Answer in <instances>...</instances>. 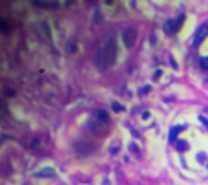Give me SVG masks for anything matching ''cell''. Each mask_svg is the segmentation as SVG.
Returning a JSON list of instances; mask_svg holds the SVG:
<instances>
[{
  "mask_svg": "<svg viewBox=\"0 0 208 185\" xmlns=\"http://www.w3.org/2000/svg\"><path fill=\"white\" fill-rule=\"evenodd\" d=\"M76 51V44H75V42H70V44H68V52H75Z\"/></svg>",
  "mask_w": 208,
  "mask_h": 185,
  "instance_id": "cell-20",
  "label": "cell"
},
{
  "mask_svg": "<svg viewBox=\"0 0 208 185\" xmlns=\"http://www.w3.org/2000/svg\"><path fill=\"white\" fill-rule=\"evenodd\" d=\"M5 96H15V91L13 89H5Z\"/></svg>",
  "mask_w": 208,
  "mask_h": 185,
  "instance_id": "cell-25",
  "label": "cell"
},
{
  "mask_svg": "<svg viewBox=\"0 0 208 185\" xmlns=\"http://www.w3.org/2000/svg\"><path fill=\"white\" fill-rule=\"evenodd\" d=\"M34 175H36V177H41V179H49V177H54V175H55V170H54L52 167H44V169L38 170Z\"/></svg>",
  "mask_w": 208,
  "mask_h": 185,
  "instance_id": "cell-10",
  "label": "cell"
},
{
  "mask_svg": "<svg viewBox=\"0 0 208 185\" xmlns=\"http://www.w3.org/2000/svg\"><path fill=\"white\" fill-rule=\"evenodd\" d=\"M88 2H95V0H88Z\"/></svg>",
  "mask_w": 208,
  "mask_h": 185,
  "instance_id": "cell-33",
  "label": "cell"
},
{
  "mask_svg": "<svg viewBox=\"0 0 208 185\" xmlns=\"http://www.w3.org/2000/svg\"><path fill=\"white\" fill-rule=\"evenodd\" d=\"M200 120H202V122L205 124V127L208 129V119H205V117H200Z\"/></svg>",
  "mask_w": 208,
  "mask_h": 185,
  "instance_id": "cell-27",
  "label": "cell"
},
{
  "mask_svg": "<svg viewBox=\"0 0 208 185\" xmlns=\"http://www.w3.org/2000/svg\"><path fill=\"white\" fill-rule=\"evenodd\" d=\"M39 28H41V31H42V38H44L46 41H51L52 36H51V28H49L47 21H41V23H39Z\"/></svg>",
  "mask_w": 208,
  "mask_h": 185,
  "instance_id": "cell-11",
  "label": "cell"
},
{
  "mask_svg": "<svg viewBox=\"0 0 208 185\" xmlns=\"http://www.w3.org/2000/svg\"><path fill=\"white\" fill-rule=\"evenodd\" d=\"M0 26H2V29H3V34H8V28H7V23L3 20L0 21Z\"/></svg>",
  "mask_w": 208,
  "mask_h": 185,
  "instance_id": "cell-18",
  "label": "cell"
},
{
  "mask_svg": "<svg viewBox=\"0 0 208 185\" xmlns=\"http://www.w3.org/2000/svg\"><path fill=\"white\" fill-rule=\"evenodd\" d=\"M208 36V23H203L202 26L197 29L195 36H193V46H200L202 44V41Z\"/></svg>",
  "mask_w": 208,
  "mask_h": 185,
  "instance_id": "cell-3",
  "label": "cell"
},
{
  "mask_svg": "<svg viewBox=\"0 0 208 185\" xmlns=\"http://www.w3.org/2000/svg\"><path fill=\"white\" fill-rule=\"evenodd\" d=\"M148 91H150V86H145V88H141V89H140V94H146Z\"/></svg>",
  "mask_w": 208,
  "mask_h": 185,
  "instance_id": "cell-26",
  "label": "cell"
},
{
  "mask_svg": "<svg viewBox=\"0 0 208 185\" xmlns=\"http://www.w3.org/2000/svg\"><path fill=\"white\" fill-rule=\"evenodd\" d=\"M122 41H124V44L127 47H132L135 44V41H137V31H135L133 28H127V29L122 33Z\"/></svg>",
  "mask_w": 208,
  "mask_h": 185,
  "instance_id": "cell-2",
  "label": "cell"
},
{
  "mask_svg": "<svg viewBox=\"0 0 208 185\" xmlns=\"http://www.w3.org/2000/svg\"><path fill=\"white\" fill-rule=\"evenodd\" d=\"M161 75H163V70H161V68H158L156 72H155V75H153V80H158V78H159Z\"/></svg>",
  "mask_w": 208,
  "mask_h": 185,
  "instance_id": "cell-19",
  "label": "cell"
},
{
  "mask_svg": "<svg viewBox=\"0 0 208 185\" xmlns=\"http://www.w3.org/2000/svg\"><path fill=\"white\" fill-rule=\"evenodd\" d=\"M176 148H177V151H187L189 145H187V141H184V140H177L176 141Z\"/></svg>",
  "mask_w": 208,
  "mask_h": 185,
  "instance_id": "cell-13",
  "label": "cell"
},
{
  "mask_svg": "<svg viewBox=\"0 0 208 185\" xmlns=\"http://www.w3.org/2000/svg\"><path fill=\"white\" fill-rule=\"evenodd\" d=\"M177 29H179V26L176 23V20H168L166 23L163 25V31L166 34H176Z\"/></svg>",
  "mask_w": 208,
  "mask_h": 185,
  "instance_id": "cell-7",
  "label": "cell"
},
{
  "mask_svg": "<svg viewBox=\"0 0 208 185\" xmlns=\"http://www.w3.org/2000/svg\"><path fill=\"white\" fill-rule=\"evenodd\" d=\"M73 3H76V0H63V5H65V7H70Z\"/></svg>",
  "mask_w": 208,
  "mask_h": 185,
  "instance_id": "cell-22",
  "label": "cell"
},
{
  "mask_svg": "<svg viewBox=\"0 0 208 185\" xmlns=\"http://www.w3.org/2000/svg\"><path fill=\"white\" fill-rule=\"evenodd\" d=\"M103 185H109V182H107V180H106V182H104V183H103Z\"/></svg>",
  "mask_w": 208,
  "mask_h": 185,
  "instance_id": "cell-32",
  "label": "cell"
},
{
  "mask_svg": "<svg viewBox=\"0 0 208 185\" xmlns=\"http://www.w3.org/2000/svg\"><path fill=\"white\" fill-rule=\"evenodd\" d=\"M106 3H109V5H111V3H112V0H106Z\"/></svg>",
  "mask_w": 208,
  "mask_h": 185,
  "instance_id": "cell-31",
  "label": "cell"
},
{
  "mask_svg": "<svg viewBox=\"0 0 208 185\" xmlns=\"http://www.w3.org/2000/svg\"><path fill=\"white\" fill-rule=\"evenodd\" d=\"M104 52H106V59H107V65L112 67L116 63V57H117V44H116V39L109 38L104 46Z\"/></svg>",
  "mask_w": 208,
  "mask_h": 185,
  "instance_id": "cell-1",
  "label": "cell"
},
{
  "mask_svg": "<svg viewBox=\"0 0 208 185\" xmlns=\"http://www.w3.org/2000/svg\"><path fill=\"white\" fill-rule=\"evenodd\" d=\"M88 127H90V130H91L93 133L98 135V137H101V135L106 133V127H104V124L98 122L96 119H91L90 122H88Z\"/></svg>",
  "mask_w": 208,
  "mask_h": 185,
  "instance_id": "cell-4",
  "label": "cell"
},
{
  "mask_svg": "<svg viewBox=\"0 0 208 185\" xmlns=\"http://www.w3.org/2000/svg\"><path fill=\"white\" fill-rule=\"evenodd\" d=\"M169 60H171V63H173V67H174V68H177V63L174 62V59H173V57H169Z\"/></svg>",
  "mask_w": 208,
  "mask_h": 185,
  "instance_id": "cell-29",
  "label": "cell"
},
{
  "mask_svg": "<svg viewBox=\"0 0 208 185\" xmlns=\"http://www.w3.org/2000/svg\"><path fill=\"white\" fill-rule=\"evenodd\" d=\"M200 63H202L203 68H208V57H202V59H200Z\"/></svg>",
  "mask_w": 208,
  "mask_h": 185,
  "instance_id": "cell-17",
  "label": "cell"
},
{
  "mask_svg": "<svg viewBox=\"0 0 208 185\" xmlns=\"http://www.w3.org/2000/svg\"><path fill=\"white\" fill-rule=\"evenodd\" d=\"M150 42H151V44H155V42H156V36H153V34H151V36H150Z\"/></svg>",
  "mask_w": 208,
  "mask_h": 185,
  "instance_id": "cell-28",
  "label": "cell"
},
{
  "mask_svg": "<svg viewBox=\"0 0 208 185\" xmlns=\"http://www.w3.org/2000/svg\"><path fill=\"white\" fill-rule=\"evenodd\" d=\"M75 149L78 154H90L93 151V146H91V143H86V141H80V143H76Z\"/></svg>",
  "mask_w": 208,
  "mask_h": 185,
  "instance_id": "cell-8",
  "label": "cell"
},
{
  "mask_svg": "<svg viewBox=\"0 0 208 185\" xmlns=\"http://www.w3.org/2000/svg\"><path fill=\"white\" fill-rule=\"evenodd\" d=\"M96 65H98V68H101V70H106L107 67V59H106V52H104V47L103 49H99L98 51V54H96Z\"/></svg>",
  "mask_w": 208,
  "mask_h": 185,
  "instance_id": "cell-5",
  "label": "cell"
},
{
  "mask_svg": "<svg viewBox=\"0 0 208 185\" xmlns=\"http://www.w3.org/2000/svg\"><path fill=\"white\" fill-rule=\"evenodd\" d=\"M31 2L34 3V5H38V7H42V8H54L55 7V3L52 2H46V0H31Z\"/></svg>",
  "mask_w": 208,
  "mask_h": 185,
  "instance_id": "cell-12",
  "label": "cell"
},
{
  "mask_svg": "<svg viewBox=\"0 0 208 185\" xmlns=\"http://www.w3.org/2000/svg\"><path fill=\"white\" fill-rule=\"evenodd\" d=\"M112 111H116V112H124V111H125V107H124L122 104H119V102L114 101V102H112Z\"/></svg>",
  "mask_w": 208,
  "mask_h": 185,
  "instance_id": "cell-14",
  "label": "cell"
},
{
  "mask_svg": "<svg viewBox=\"0 0 208 185\" xmlns=\"http://www.w3.org/2000/svg\"><path fill=\"white\" fill-rule=\"evenodd\" d=\"M128 149H130V151H133L135 154H138V153H140V149H138V146H137V145H135V143H130V145H128Z\"/></svg>",
  "mask_w": 208,
  "mask_h": 185,
  "instance_id": "cell-15",
  "label": "cell"
},
{
  "mask_svg": "<svg viewBox=\"0 0 208 185\" xmlns=\"http://www.w3.org/2000/svg\"><path fill=\"white\" fill-rule=\"evenodd\" d=\"M150 117V112H143L141 114V119H148Z\"/></svg>",
  "mask_w": 208,
  "mask_h": 185,
  "instance_id": "cell-30",
  "label": "cell"
},
{
  "mask_svg": "<svg viewBox=\"0 0 208 185\" xmlns=\"http://www.w3.org/2000/svg\"><path fill=\"white\" fill-rule=\"evenodd\" d=\"M184 129H185L184 125H176V127H173V129H171V132H169V143H176V141H177V135L181 133Z\"/></svg>",
  "mask_w": 208,
  "mask_h": 185,
  "instance_id": "cell-9",
  "label": "cell"
},
{
  "mask_svg": "<svg viewBox=\"0 0 208 185\" xmlns=\"http://www.w3.org/2000/svg\"><path fill=\"white\" fill-rule=\"evenodd\" d=\"M95 21L96 23H101V13L99 11H95Z\"/></svg>",
  "mask_w": 208,
  "mask_h": 185,
  "instance_id": "cell-21",
  "label": "cell"
},
{
  "mask_svg": "<svg viewBox=\"0 0 208 185\" xmlns=\"http://www.w3.org/2000/svg\"><path fill=\"white\" fill-rule=\"evenodd\" d=\"M128 129H130V132H132V135H133V137H135V138H140V135H138V132H137V130H135V129H133V127H128Z\"/></svg>",
  "mask_w": 208,
  "mask_h": 185,
  "instance_id": "cell-23",
  "label": "cell"
},
{
  "mask_svg": "<svg viewBox=\"0 0 208 185\" xmlns=\"http://www.w3.org/2000/svg\"><path fill=\"white\" fill-rule=\"evenodd\" d=\"M184 20H185V15H184V13H182V15H179V16L176 18V23H177L179 28H181V25L184 23Z\"/></svg>",
  "mask_w": 208,
  "mask_h": 185,
  "instance_id": "cell-16",
  "label": "cell"
},
{
  "mask_svg": "<svg viewBox=\"0 0 208 185\" xmlns=\"http://www.w3.org/2000/svg\"><path fill=\"white\" fill-rule=\"evenodd\" d=\"M197 158H198V161H200V162H205V159H206V156H205L203 153H198V156H197Z\"/></svg>",
  "mask_w": 208,
  "mask_h": 185,
  "instance_id": "cell-24",
  "label": "cell"
},
{
  "mask_svg": "<svg viewBox=\"0 0 208 185\" xmlns=\"http://www.w3.org/2000/svg\"><path fill=\"white\" fill-rule=\"evenodd\" d=\"M93 119H96L98 122H101V124H109V120H111V117H109V114H107L104 109H96L95 112H93Z\"/></svg>",
  "mask_w": 208,
  "mask_h": 185,
  "instance_id": "cell-6",
  "label": "cell"
}]
</instances>
